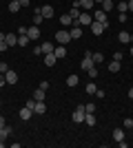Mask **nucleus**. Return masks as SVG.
I'll use <instances>...</instances> for the list:
<instances>
[{"instance_id":"1","label":"nucleus","mask_w":133,"mask_h":148,"mask_svg":"<svg viewBox=\"0 0 133 148\" xmlns=\"http://www.w3.org/2000/svg\"><path fill=\"white\" fill-rule=\"evenodd\" d=\"M91 22H93V16L89 11H80V16L76 18V25H80V27H89Z\"/></svg>"},{"instance_id":"2","label":"nucleus","mask_w":133,"mask_h":148,"mask_svg":"<svg viewBox=\"0 0 133 148\" xmlns=\"http://www.w3.org/2000/svg\"><path fill=\"white\" fill-rule=\"evenodd\" d=\"M56 42H58V44H69V42H71V33H69L67 29H60V31L56 33Z\"/></svg>"},{"instance_id":"3","label":"nucleus","mask_w":133,"mask_h":148,"mask_svg":"<svg viewBox=\"0 0 133 148\" xmlns=\"http://www.w3.org/2000/svg\"><path fill=\"white\" fill-rule=\"evenodd\" d=\"M93 20H95V22H102V25H104V29H109V20H107V11H102V9H98V11L93 13Z\"/></svg>"},{"instance_id":"4","label":"nucleus","mask_w":133,"mask_h":148,"mask_svg":"<svg viewBox=\"0 0 133 148\" xmlns=\"http://www.w3.org/2000/svg\"><path fill=\"white\" fill-rule=\"evenodd\" d=\"M80 66H82V71H89V69L95 66V62H93V58H91V53H84L82 62H80Z\"/></svg>"},{"instance_id":"5","label":"nucleus","mask_w":133,"mask_h":148,"mask_svg":"<svg viewBox=\"0 0 133 148\" xmlns=\"http://www.w3.org/2000/svg\"><path fill=\"white\" fill-rule=\"evenodd\" d=\"M27 36H29V40H38V38H40V27L38 25L27 27Z\"/></svg>"},{"instance_id":"6","label":"nucleus","mask_w":133,"mask_h":148,"mask_svg":"<svg viewBox=\"0 0 133 148\" xmlns=\"http://www.w3.org/2000/svg\"><path fill=\"white\" fill-rule=\"evenodd\" d=\"M71 119H73L76 124H84V111L76 106V111H73V115H71Z\"/></svg>"},{"instance_id":"7","label":"nucleus","mask_w":133,"mask_h":148,"mask_svg":"<svg viewBox=\"0 0 133 148\" xmlns=\"http://www.w3.org/2000/svg\"><path fill=\"white\" fill-rule=\"evenodd\" d=\"M31 113H33V108H29V106L25 104V108H20L18 117H20V119H25V122H27V119H31Z\"/></svg>"},{"instance_id":"8","label":"nucleus","mask_w":133,"mask_h":148,"mask_svg":"<svg viewBox=\"0 0 133 148\" xmlns=\"http://www.w3.org/2000/svg\"><path fill=\"white\" fill-rule=\"evenodd\" d=\"M89 27H91V33H93V36H100L102 31H104V25H102V22H95V20Z\"/></svg>"},{"instance_id":"9","label":"nucleus","mask_w":133,"mask_h":148,"mask_svg":"<svg viewBox=\"0 0 133 148\" xmlns=\"http://www.w3.org/2000/svg\"><path fill=\"white\" fill-rule=\"evenodd\" d=\"M33 113H38V115H44V113H47V104H44V99H40V102L33 104Z\"/></svg>"},{"instance_id":"10","label":"nucleus","mask_w":133,"mask_h":148,"mask_svg":"<svg viewBox=\"0 0 133 148\" xmlns=\"http://www.w3.org/2000/svg\"><path fill=\"white\" fill-rule=\"evenodd\" d=\"M60 25H62V27H73V25H76V20L71 18L69 13H64V16H60Z\"/></svg>"},{"instance_id":"11","label":"nucleus","mask_w":133,"mask_h":148,"mask_svg":"<svg viewBox=\"0 0 133 148\" xmlns=\"http://www.w3.org/2000/svg\"><path fill=\"white\" fill-rule=\"evenodd\" d=\"M53 53H56L58 60H62V58H67V47H64V44H58L56 49H53Z\"/></svg>"},{"instance_id":"12","label":"nucleus","mask_w":133,"mask_h":148,"mask_svg":"<svg viewBox=\"0 0 133 148\" xmlns=\"http://www.w3.org/2000/svg\"><path fill=\"white\" fill-rule=\"evenodd\" d=\"M40 13L44 16V20H47V18H53V7H51V5H44V7H40Z\"/></svg>"},{"instance_id":"13","label":"nucleus","mask_w":133,"mask_h":148,"mask_svg":"<svg viewBox=\"0 0 133 148\" xmlns=\"http://www.w3.org/2000/svg\"><path fill=\"white\" fill-rule=\"evenodd\" d=\"M69 33H71V40H78V38H82V27H80V25H73V29H71Z\"/></svg>"},{"instance_id":"14","label":"nucleus","mask_w":133,"mask_h":148,"mask_svg":"<svg viewBox=\"0 0 133 148\" xmlns=\"http://www.w3.org/2000/svg\"><path fill=\"white\" fill-rule=\"evenodd\" d=\"M78 5H80V9H82V11H89V9H93V0H78Z\"/></svg>"},{"instance_id":"15","label":"nucleus","mask_w":133,"mask_h":148,"mask_svg":"<svg viewBox=\"0 0 133 148\" xmlns=\"http://www.w3.org/2000/svg\"><path fill=\"white\" fill-rule=\"evenodd\" d=\"M56 62H58L56 53H44V64H47V66H53Z\"/></svg>"},{"instance_id":"16","label":"nucleus","mask_w":133,"mask_h":148,"mask_svg":"<svg viewBox=\"0 0 133 148\" xmlns=\"http://www.w3.org/2000/svg\"><path fill=\"white\" fill-rule=\"evenodd\" d=\"M5 77H7V84H16V82H18V73H16V71H7Z\"/></svg>"},{"instance_id":"17","label":"nucleus","mask_w":133,"mask_h":148,"mask_svg":"<svg viewBox=\"0 0 133 148\" xmlns=\"http://www.w3.org/2000/svg\"><path fill=\"white\" fill-rule=\"evenodd\" d=\"M78 82H80V77H78L76 73L67 75V86H78Z\"/></svg>"},{"instance_id":"18","label":"nucleus","mask_w":133,"mask_h":148,"mask_svg":"<svg viewBox=\"0 0 133 148\" xmlns=\"http://www.w3.org/2000/svg\"><path fill=\"white\" fill-rule=\"evenodd\" d=\"M5 42L9 44V49H11V47H16V44H18V38L13 36V33H7V38H5Z\"/></svg>"},{"instance_id":"19","label":"nucleus","mask_w":133,"mask_h":148,"mask_svg":"<svg viewBox=\"0 0 133 148\" xmlns=\"http://www.w3.org/2000/svg\"><path fill=\"white\" fill-rule=\"evenodd\" d=\"M118 40H120L122 44L131 42V33H129V31H120V36H118Z\"/></svg>"},{"instance_id":"20","label":"nucleus","mask_w":133,"mask_h":148,"mask_svg":"<svg viewBox=\"0 0 133 148\" xmlns=\"http://www.w3.org/2000/svg\"><path fill=\"white\" fill-rule=\"evenodd\" d=\"M115 9V5H113V0H104V2H102V11H113Z\"/></svg>"},{"instance_id":"21","label":"nucleus","mask_w":133,"mask_h":148,"mask_svg":"<svg viewBox=\"0 0 133 148\" xmlns=\"http://www.w3.org/2000/svg\"><path fill=\"white\" fill-rule=\"evenodd\" d=\"M113 139L115 142H122V139H124V128H115L113 130Z\"/></svg>"},{"instance_id":"22","label":"nucleus","mask_w":133,"mask_h":148,"mask_svg":"<svg viewBox=\"0 0 133 148\" xmlns=\"http://www.w3.org/2000/svg\"><path fill=\"white\" fill-rule=\"evenodd\" d=\"M40 47H42V53H53V49H56L53 42H42Z\"/></svg>"},{"instance_id":"23","label":"nucleus","mask_w":133,"mask_h":148,"mask_svg":"<svg viewBox=\"0 0 133 148\" xmlns=\"http://www.w3.org/2000/svg\"><path fill=\"white\" fill-rule=\"evenodd\" d=\"M120 64H122V62L111 60V64H109V71H111V73H118V71H120Z\"/></svg>"},{"instance_id":"24","label":"nucleus","mask_w":133,"mask_h":148,"mask_svg":"<svg viewBox=\"0 0 133 148\" xmlns=\"http://www.w3.org/2000/svg\"><path fill=\"white\" fill-rule=\"evenodd\" d=\"M9 135H11V128H9V126H2V128H0V139L5 142Z\"/></svg>"},{"instance_id":"25","label":"nucleus","mask_w":133,"mask_h":148,"mask_svg":"<svg viewBox=\"0 0 133 148\" xmlns=\"http://www.w3.org/2000/svg\"><path fill=\"white\" fill-rule=\"evenodd\" d=\"M9 11H11V13L20 11V2H18V0H11V2H9Z\"/></svg>"},{"instance_id":"26","label":"nucleus","mask_w":133,"mask_h":148,"mask_svg":"<svg viewBox=\"0 0 133 148\" xmlns=\"http://www.w3.org/2000/svg\"><path fill=\"white\" fill-rule=\"evenodd\" d=\"M44 93H47V91H42V88H36V93H33V99H36V102L44 99Z\"/></svg>"},{"instance_id":"27","label":"nucleus","mask_w":133,"mask_h":148,"mask_svg":"<svg viewBox=\"0 0 133 148\" xmlns=\"http://www.w3.org/2000/svg\"><path fill=\"white\" fill-rule=\"evenodd\" d=\"M129 11V2H124V0H122L120 5H118V13H127Z\"/></svg>"},{"instance_id":"28","label":"nucleus","mask_w":133,"mask_h":148,"mask_svg":"<svg viewBox=\"0 0 133 148\" xmlns=\"http://www.w3.org/2000/svg\"><path fill=\"white\" fill-rule=\"evenodd\" d=\"M29 44V36H18V47H27Z\"/></svg>"},{"instance_id":"29","label":"nucleus","mask_w":133,"mask_h":148,"mask_svg":"<svg viewBox=\"0 0 133 148\" xmlns=\"http://www.w3.org/2000/svg\"><path fill=\"white\" fill-rule=\"evenodd\" d=\"M84 91H87V93H91V95H93V93H95V91H98V86H95L93 82H89L87 86H84Z\"/></svg>"},{"instance_id":"30","label":"nucleus","mask_w":133,"mask_h":148,"mask_svg":"<svg viewBox=\"0 0 133 148\" xmlns=\"http://www.w3.org/2000/svg\"><path fill=\"white\" fill-rule=\"evenodd\" d=\"M91 58H93V62H95V64H100V62L104 60V56H102V53H91Z\"/></svg>"},{"instance_id":"31","label":"nucleus","mask_w":133,"mask_h":148,"mask_svg":"<svg viewBox=\"0 0 133 148\" xmlns=\"http://www.w3.org/2000/svg\"><path fill=\"white\" fill-rule=\"evenodd\" d=\"M84 113H95V104H91V102L84 104Z\"/></svg>"},{"instance_id":"32","label":"nucleus","mask_w":133,"mask_h":148,"mask_svg":"<svg viewBox=\"0 0 133 148\" xmlns=\"http://www.w3.org/2000/svg\"><path fill=\"white\" fill-rule=\"evenodd\" d=\"M122 124H124V128H133V119H131V117H127Z\"/></svg>"},{"instance_id":"33","label":"nucleus","mask_w":133,"mask_h":148,"mask_svg":"<svg viewBox=\"0 0 133 148\" xmlns=\"http://www.w3.org/2000/svg\"><path fill=\"white\" fill-rule=\"evenodd\" d=\"M9 71V64L7 62H0V73H7Z\"/></svg>"},{"instance_id":"34","label":"nucleus","mask_w":133,"mask_h":148,"mask_svg":"<svg viewBox=\"0 0 133 148\" xmlns=\"http://www.w3.org/2000/svg\"><path fill=\"white\" fill-rule=\"evenodd\" d=\"M38 88H42V91H49V82H47V80H42V82H40V86Z\"/></svg>"},{"instance_id":"35","label":"nucleus","mask_w":133,"mask_h":148,"mask_svg":"<svg viewBox=\"0 0 133 148\" xmlns=\"http://www.w3.org/2000/svg\"><path fill=\"white\" fill-rule=\"evenodd\" d=\"M118 20H120V22H127L129 16H127V13H120V16H118Z\"/></svg>"},{"instance_id":"36","label":"nucleus","mask_w":133,"mask_h":148,"mask_svg":"<svg viewBox=\"0 0 133 148\" xmlns=\"http://www.w3.org/2000/svg\"><path fill=\"white\" fill-rule=\"evenodd\" d=\"M87 73H89V75H91V77H95V75H98V69H95V66H93V69H89Z\"/></svg>"},{"instance_id":"37","label":"nucleus","mask_w":133,"mask_h":148,"mask_svg":"<svg viewBox=\"0 0 133 148\" xmlns=\"http://www.w3.org/2000/svg\"><path fill=\"white\" fill-rule=\"evenodd\" d=\"M18 36H27V27H18Z\"/></svg>"},{"instance_id":"38","label":"nucleus","mask_w":133,"mask_h":148,"mask_svg":"<svg viewBox=\"0 0 133 148\" xmlns=\"http://www.w3.org/2000/svg\"><path fill=\"white\" fill-rule=\"evenodd\" d=\"M7 84V77H5V73H0V86H5Z\"/></svg>"},{"instance_id":"39","label":"nucleus","mask_w":133,"mask_h":148,"mask_svg":"<svg viewBox=\"0 0 133 148\" xmlns=\"http://www.w3.org/2000/svg\"><path fill=\"white\" fill-rule=\"evenodd\" d=\"M95 95H98V97H100V99H102V97H104V95H107V93L102 91V88H98V91H95Z\"/></svg>"},{"instance_id":"40","label":"nucleus","mask_w":133,"mask_h":148,"mask_svg":"<svg viewBox=\"0 0 133 148\" xmlns=\"http://www.w3.org/2000/svg\"><path fill=\"white\" fill-rule=\"evenodd\" d=\"M0 51H9V44H7V42H0Z\"/></svg>"},{"instance_id":"41","label":"nucleus","mask_w":133,"mask_h":148,"mask_svg":"<svg viewBox=\"0 0 133 148\" xmlns=\"http://www.w3.org/2000/svg\"><path fill=\"white\" fill-rule=\"evenodd\" d=\"M113 60H118V62H122V53L118 51V53H113Z\"/></svg>"},{"instance_id":"42","label":"nucleus","mask_w":133,"mask_h":148,"mask_svg":"<svg viewBox=\"0 0 133 148\" xmlns=\"http://www.w3.org/2000/svg\"><path fill=\"white\" fill-rule=\"evenodd\" d=\"M2 126H7V119L2 117V115H0V128H2Z\"/></svg>"},{"instance_id":"43","label":"nucleus","mask_w":133,"mask_h":148,"mask_svg":"<svg viewBox=\"0 0 133 148\" xmlns=\"http://www.w3.org/2000/svg\"><path fill=\"white\" fill-rule=\"evenodd\" d=\"M5 38H7V33H2V31H0V42H5Z\"/></svg>"},{"instance_id":"44","label":"nucleus","mask_w":133,"mask_h":148,"mask_svg":"<svg viewBox=\"0 0 133 148\" xmlns=\"http://www.w3.org/2000/svg\"><path fill=\"white\" fill-rule=\"evenodd\" d=\"M129 2V11H133V0H127Z\"/></svg>"},{"instance_id":"45","label":"nucleus","mask_w":133,"mask_h":148,"mask_svg":"<svg viewBox=\"0 0 133 148\" xmlns=\"http://www.w3.org/2000/svg\"><path fill=\"white\" fill-rule=\"evenodd\" d=\"M129 99H133V88H129Z\"/></svg>"},{"instance_id":"46","label":"nucleus","mask_w":133,"mask_h":148,"mask_svg":"<svg viewBox=\"0 0 133 148\" xmlns=\"http://www.w3.org/2000/svg\"><path fill=\"white\" fill-rule=\"evenodd\" d=\"M2 146H5V142H2V139H0V148H2Z\"/></svg>"},{"instance_id":"47","label":"nucleus","mask_w":133,"mask_h":148,"mask_svg":"<svg viewBox=\"0 0 133 148\" xmlns=\"http://www.w3.org/2000/svg\"><path fill=\"white\" fill-rule=\"evenodd\" d=\"M93 2H104V0H93Z\"/></svg>"},{"instance_id":"48","label":"nucleus","mask_w":133,"mask_h":148,"mask_svg":"<svg viewBox=\"0 0 133 148\" xmlns=\"http://www.w3.org/2000/svg\"><path fill=\"white\" fill-rule=\"evenodd\" d=\"M129 53H131V56H133V47H131V51H129Z\"/></svg>"},{"instance_id":"49","label":"nucleus","mask_w":133,"mask_h":148,"mask_svg":"<svg viewBox=\"0 0 133 148\" xmlns=\"http://www.w3.org/2000/svg\"><path fill=\"white\" fill-rule=\"evenodd\" d=\"M131 44H133V33H131Z\"/></svg>"},{"instance_id":"50","label":"nucleus","mask_w":133,"mask_h":148,"mask_svg":"<svg viewBox=\"0 0 133 148\" xmlns=\"http://www.w3.org/2000/svg\"><path fill=\"white\" fill-rule=\"evenodd\" d=\"M18 2H22V0H18Z\"/></svg>"},{"instance_id":"51","label":"nucleus","mask_w":133,"mask_h":148,"mask_svg":"<svg viewBox=\"0 0 133 148\" xmlns=\"http://www.w3.org/2000/svg\"><path fill=\"white\" fill-rule=\"evenodd\" d=\"M0 106H2V102H0Z\"/></svg>"}]
</instances>
